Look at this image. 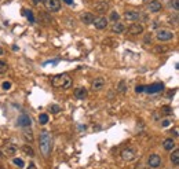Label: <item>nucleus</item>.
Listing matches in <instances>:
<instances>
[{
  "label": "nucleus",
  "mask_w": 179,
  "mask_h": 169,
  "mask_svg": "<svg viewBox=\"0 0 179 169\" xmlns=\"http://www.w3.org/2000/svg\"><path fill=\"white\" fill-rule=\"evenodd\" d=\"M95 25V27L97 29H99V30H102V29H105V27L107 26V18L106 17H98V18L94 19V22H92Z\"/></svg>",
  "instance_id": "11"
},
{
  "label": "nucleus",
  "mask_w": 179,
  "mask_h": 169,
  "mask_svg": "<svg viewBox=\"0 0 179 169\" xmlns=\"http://www.w3.org/2000/svg\"><path fill=\"white\" fill-rule=\"evenodd\" d=\"M128 33L132 35V36H138V35H142L143 33V26L141 23H132L130 27H128Z\"/></svg>",
  "instance_id": "9"
},
{
  "label": "nucleus",
  "mask_w": 179,
  "mask_h": 169,
  "mask_svg": "<svg viewBox=\"0 0 179 169\" xmlns=\"http://www.w3.org/2000/svg\"><path fill=\"white\" fill-rule=\"evenodd\" d=\"M161 3L160 1H157V0H153V1H150L148 4V10L150 11V13H158V11H161Z\"/></svg>",
  "instance_id": "14"
},
{
  "label": "nucleus",
  "mask_w": 179,
  "mask_h": 169,
  "mask_svg": "<svg viewBox=\"0 0 179 169\" xmlns=\"http://www.w3.org/2000/svg\"><path fill=\"white\" fill-rule=\"evenodd\" d=\"M45 8L51 11V13H55V11H59L61 8V1L59 0H43Z\"/></svg>",
  "instance_id": "4"
},
{
  "label": "nucleus",
  "mask_w": 179,
  "mask_h": 169,
  "mask_svg": "<svg viewBox=\"0 0 179 169\" xmlns=\"http://www.w3.org/2000/svg\"><path fill=\"white\" fill-rule=\"evenodd\" d=\"M51 84L53 87L59 88V89H67L72 87V78L67 74H57L51 78Z\"/></svg>",
  "instance_id": "2"
},
{
  "label": "nucleus",
  "mask_w": 179,
  "mask_h": 169,
  "mask_svg": "<svg viewBox=\"0 0 179 169\" xmlns=\"http://www.w3.org/2000/svg\"><path fill=\"white\" fill-rule=\"evenodd\" d=\"M94 10L99 14H105L107 10H109V3H107V1H98V3L94 6Z\"/></svg>",
  "instance_id": "13"
},
{
  "label": "nucleus",
  "mask_w": 179,
  "mask_h": 169,
  "mask_svg": "<svg viewBox=\"0 0 179 169\" xmlns=\"http://www.w3.org/2000/svg\"><path fill=\"white\" fill-rule=\"evenodd\" d=\"M171 4H172V7H174V8L176 10V11L179 10V0H174V1H172Z\"/></svg>",
  "instance_id": "35"
},
{
  "label": "nucleus",
  "mask_w": 179,
  "mask_h": 169,
  "mask_svg": "<svg viewBox=\"0 0 179 169\" xmlns=\"http://www.w3.org/2000/svg\"><path fill=\"white\" fill-rule=\"evenodd\" d=\"M1 87H3V89H4V91H7V89H10V88H11V82H10V81H4Z\"/></svg>",
  "instance_id": "33"
},
{
  "label": "nucleus",
  "mask_w": 179,
  "mask_h": 169,
  "mask_svg": "<svg viewBox=\"0 0 179 169\" xmlns=\"http://www.w3.org/2000/svg\"><path fill=\"white\" fill-rule=\"evenodd\" d=\"M39 123H40L41 125H45V124L48 123V114H45V113H41V114L39 115Z\"/></svg>",
  "instance_id": "23"
},
{
  "label": "nucleus",
  "mask_w": 179,
  "mask_h": 169,
  "mask_svg": "<svg viewBox=\"0 0 179 169\" xmlns=\"http://www.w3.org/2000/svg\"><path fill=\"white\" fill-rule=\"evenodd\" d=\"M32 3L35 6H37V4H40V3H43V0H32Z\"/></svg>",
  "instance_id": "36"
},
{
  "label": "nucleus",
  "mask_w": 179,
  "mask_h": 169,
  "mask_svg": "<svg viewBox=\"0 0 179 169\" xmlns=\"http://www.w3.org/2000/svg\"><path fill=\"white\" fill-rule=\"evenodd\" d=\"M163 89H164L163 82H154V84H150L148 87H145V91L148 94H157V92H161Z\"/></svg>",
  "instance_id": "6"
},
{
  "label": "nucleus",
  "mask_w": 179,
  "mask_h": 169,
  "mask_svg": "<svg viewBox=\"0 0 179 169\" xmlns=\"http://www.w3.org/2000/svg\"><path fill=\"white\" fill-rule=\"evenodd\" d=\"M161 111H163L164 114H167V115H170L171 113H172V110H171V107H170V106H164V107L161 109Z\"/></svg>",
  "instance_id": "30"
},
{
  "label": "nucleus",
  "mask_w": 179,
  "mask_h": 169,
  "mask_svg": "<svg viewBox=\"0 0 179 169\" xmlns=\"http://www.w3.org/2000/svg\"><path fill=\"white\" fill-rule=\"evenodd\" d=\"M31 124H32V120H31L29 115L22 114V115H19V117H18V125H19V127L28 128V127H31Z\"/></svg>",
  "instance_id": "12"
},
{
  "label": "nucleus",
  "mask_w": 179,
  "mask_h": 169,
  "mask_svg": "<svg viewBox=\"0 0 179 169\" xmlns=\"http://www.w3.org/2000/svg\"><path fill=\"white\" fill-rule=\"evenodd\" d=\"M66 4H73V0H63Z\"/></svg>",
  "instance_id": "38"
},
{
  "label": "nucleus",
  "mask_w": 179,
  "mask_h": 169,
  "mask_svg": "<svg viewBox=\"0 0 179 169\" xmlns=\"http://www.w3.org/2000/svg\"><path fill=\"white\" fill-rule=\"evenodd\" d=\"M22 135H23V139H25L26 142H29V143L33 142V132H32L31 129H25L22 132Z\"/></svg>",
  "instance_id": "21"
},
{
  "label": "nucleus",
  "mask_w": 179,
  "mask_h": 169,
  "mask_svg": "<svg viewBox=\"0 0 179 169\" xmlns=\"http://www.w3.org/2000/svg\"><path fill=\"white\" fill-rule=\"evenodd\" d=\"M39 149H40L41 154L47 158L51 154L53 150V136L48 131H41L40 136H39Z\"/></svg>",
  "instance_id": "1"
},
{
  "label": "nucleus",
  "mask_w": 179,
  "mask_h": 169,
  "mask_svg": "<svg viewBox=\"0 0 179 169\" xmlns=\"http://www.w3.org/2000/svg\"><path fill=\"white\" fill-rule=\"evenodd\" d=\"M0 169H4V168H1V166H0Z\"/></svg>",
  "instance_id": "40"
},
{
  "label": "nucleus",
  "mask_w": 179,
  "mask_h": 169,
  "mask_svg": "<svg viewBox=\"0 0 179 169\" xmlns=\"http://www.w3.org/2000/svg\"><path fill=\"white\" fill-rule=\"evenodd\" d=\"M87 95H88V91H87V88H84V87H79L76 91H75V96H76L77 99H80V101L85 99Z\"/></svg>",
  "instance_id": "16"
},
{
  "label": "nucleus",
  "mask_w": 179,
  "mask_h": 169,
  "mask_svg": "<svg viewBox=\"0 0 179 169\" xmlns=\"http://www.w3.org/2000/svg\"><path fill=\"white\" fill-rule=\"evenodd\" d=\"M156 37L158 41H170L174 39V33L168 29H158L156 32Z\"/></svg>",
  "instance_id": "3"
},
{
  "label": "nucleus",
  "mask_w": 179,
  "mask_h": 169,
  "mask_svg": "<svg viewBox=\"0 0 179 169\" xmlns=\"http://www.w3.org/2000/svg\"><path fill=\"white\" fill-rule=\"evenodd\" d=\"M163 164V161H161V157L158 156V154H152V156L149 157L148 160V165L150 166V168H158L160 165Z\"/></svg>",
  "instance_id": "7"
},
{
  "label": "nucleus",
  "mask_w": 179,
  "mask_h": 169,
  "mask_svg": "<svg viewBox=\"0 0 179 169\" xmlns=\"http://www.w3.org/2000/svg\"><path fill=\"white\" fill-rule=\"evenodd\" d=\"M22 151L28 157H35V150H33L31 146H28V144H25V146L22 147Z\"/></svg>",
  "instance_id": "22"
},
{
  "label": "nucleus",
  "mask_w": 179,
  "mask_h": 169,
  "mask_svg": "<svg viewBox=\"0 0 179 169\" xmlns=\"http://www.w3.org/2000/svg\"><path fill=\"white\" fill-rule=\"evenodd\" d=\"M80 19H81V22H84L85 25H90V23L94 22L95 17H94V14L92 13H84V14H81Z\"/></svg>",
  "instance_id": "17"
},
{
  "label": "nucleus",
  "mask_w": 179,
  "mask_h": 169,
  "mask_svg": "<svg viewBox=\"0 0 179 169\" xmlns=\"http://www.w3.org/2000/svg\"><path fill=\"white\" fill-rule=\"evenodd\" d=\"M119 18H120V15H119L117 13H112V14H110V19H112L113 22H117V21H119Z\"/></svg>",
  "instance_id": "32"
},
{
  "label": "nucleus",
  "mask_w": 179,
  "mask_h": 169,
  "mask_svg": "<svg viewBox=\"0 0 179 169\" xmlns=\"http://www.w3.org/2000/svg\"><path fill=\"white\" fill-rule=\"evenodd\" d=\"M105 84H106V81H105L103 77H95L94 80H92V82H91V88H92L94 91H101V89L105 87Z\"/></svg>",
  "instance_id": "8"
},
{
  "label": "nucleus",
  "mask_w": 179,
  "mask_h": 169,
  "mask_svg": "<svg viewBox=\"0 0 179 169\" xmlns=\"http://www.w3.org/2000/svg\"><path fill=\"white\" fill-rule=\"evenodd\" d=\"M117 89H119V92L124 94V92H125V81H120V82H119V85H117Z\"/></svg>",
  "instance_id": "27"
},
{
  "label": "nucleus",
  "mask_w": 179,
  "mask_h": 169,
  "mask_svg": "<svg viewBox=\"0 0 179 169\" xmlns=\"http://www.w3.org/2000/svg\"><path fill=\"white\" fill-rule=\"evenodd\" d=\"M135 157H136V150L132 147H127L121 151V158L124 161H132L135 160Z\"/></svg>",
  "instance_id": "5"
},
{
  "label": "nucleus",
  "mask_w": 179,
  "mask_h": 169,
  "mask_svg": "<svg viewBox=\"0 0 179 169\" xmlns=\"http://www.w3.org/2000/svg\"><path fill=\"white\" fill-rule=\"evenodd\" d=\"M23 14L28 17V19L31 21V22H35V18H33V14H32L31 10H23Z\"/></svg>",
  "instance_id": "26"
},
{
  "label": "nucleus",
  "mask_w": 179,
  "mask_h": 169,
  "mask_svg": "<svg viewBox=\"0 0 179 169\" xmlns=\"http://www.w3.org/2000/svg\"><path fill=\"white\" fill-rule=\"evenodd\" d=\"M163 147H164L167 151H172L175 147H176V143H175L174 139H166L164 143H163Z\"/></svg>",
  "instance_id": "18"
},
{
  "label": "nucleus",
  "mask_w": 179,
  "mask_h": 169,
  "mask_svg": "<svg viewBox=\"0 0 179 169\" xmlns=\"http://www.w3.org/2000/svg\"><path fill=\"white\" fill-rule=\"evenodd\" d=\"M124 30H125V26L121 22H119V21L112 25V32L113 33H117V35H119V33H123Z\"/></svg>",
  "instance_id": "19"
},
{
  "label": "nucleus",
  "mask_w": 179,
  "mask_h": 169,
  "mask_svg": "<svg viewBox=\"0 0 179 169\" xmlns=\"http://www.w3.org/2000/svg\"><path fill=\"white\" fill-rule=\"evenodd\" d=\"M172 124V120L170 118V117H167V118H164L163 121H161V127H168V125H171Z\"/></svg>",
  "instance_id": "28"
},
{
  "label": "nucleus",
  "mask_w": 179,
  "mask_h": 169,
  "mask_svg": "<svg viewBox=\"0 0 179 169\" xmlns=\"http://www.w3.org/2000/svg\"><path fill=\"white\" fill-rule=\"evenodd\" d=\"M50 110H51V113H53V114H58L59 110H61V106H58V105H51V106H50Z\"/></svg>",
  "instance_id": "25"
},
{
  "label": "nucleus",
  "mask_w": 179,
  "mask_h": 169,
  "mask_svg": "<svg viewBox=\"0 0 179 169\" xmlns=\"http://www.w3.org/2000/svg\"><path fill=\"white\" fill-rule=\"evenodd\" d=\"M124 18L127 19V21H130V22H135V21H138L139 18H141V13H138V11H125L124 13Z\"/></svg>",
  "instance_id": "10"
},
{
  "label": "nucleus",
  "mask_w": 179,
  "mask_h": 169,
  "mask_svg": "<svg viewBox=\"0 0 179 169\" xmlns=\"http://www.w3.org/2000/svg\"><path fill=\"white\" fill-rule=\"evenodd\" d=\"M15 153H17V147L14 146V144H7L3 149V156L4 157H13Z\"/></svg>",
  "instance_id": "15"
},
{
  "label": "nucleus",
  "mask_w": 179,
  "mask_h": 169,
  "mask_svg": "<svg viewBox=\"0 0 179 169\" xmlns=\"http://www.w3.org/2000/svg\"><path fill=\"white\" fill-rule=\"evenodd\" d=\"M171 162H172L174 166L179 165V150H176V149H174L172 154H171Z\"/></svg>",
  "instance_id": "20"
},
{
  "label": "nucleus",
  "mask_w": 179,
  "mask_h": 169,
  "mask_svg": "<svg viewBox=\"0 0 179 169\" xmlns=\"http://www.w3.org/2000/svg\"><path fill=\"white\" fill-rule=\"evenodd\" d=\"M7 69H9V65L7 62H4L3 59H0V74H3L7 72Z\"/></svg>",
  "instance_id": "24"
},
{
  "label": "nucleus",
  "mask_w": 179,
  "mask_h": 169,
  "mask_svg": "<svg viewBox=\"0 0 179 169\" xmlns=\"http://www.w3.org/2000/svg\"><path fill=\"white\" fill-rule=\"evenodd\" d=\"M13 161H14V164L17 165L18 168H23V165H25V164H23V161L21 160V158H14Z\"/></svg>",
  "instance_id": "29"
},
{
  "label": "nucleus",
  "mask_w": 179,
  "mask_h": 169,
  "mask_svg": "<svg viewBox=\"0 0 179 169\" xmlns=\"http://www.w3.org/2000/svg\"><path fill=\"white\" fill-rule=\"evenodd\" d=\"M135 92H136V94L145 92V87H143V85H136V88H135Z\"/></svg>",
  "instance_id": "34"
},
{
  "label": "nucleus",
  "mask_w": 179,
  "mask_h": 169,
  "mask_svg": "<svg viewBox=\"0 0 179 169\" xmlns=\"http://www.w3.org/2000/svg\"><path fill=\"white\" fill-rule=\"evenodd\" d=\"M138 169H150V166H149V165H148V168H146V166H145V165H143V164H141V165H139V166H138Z\"/></svg>",
  "instance_id": "37"
},
{
  "label": "nucleus",
  "mask_w": 179,
  "mask_h": 169,
  "mask_svg": "<svg viewBox=\"0 0 179 169\" xmlns=\"http://www.w3.org/2000/svg\"><path fill=\"white\" fill-rule=\"evenodd\" d=\"M3 54H4V51H3V48L0 47V55H3Z\"/></svg>",
  "instance_id": "39"
},
{
  "label": "nucleus",
  "mask_w": 179,
  "mask_h": 169,
  "mask_svg": "<svg viewBox=\"0 0 179 169\" xmlns=\"http://www.w3.org/2000/svg\"><path fill=\"white\" fill-rule=\"evenodd\" d=\"M166 51H168V48L164 46H158L154 48V52H166Z\"/></svg>",
  "instance_id": "31"
}]
</instances>
